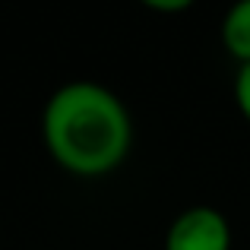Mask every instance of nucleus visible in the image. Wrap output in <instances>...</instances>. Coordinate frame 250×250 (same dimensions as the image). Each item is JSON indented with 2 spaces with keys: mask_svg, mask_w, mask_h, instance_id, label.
Returning a JSON list of instances; mask_svg holds the SVG:
<instances>
[{
  "mask_svg": "<svg viewBox=\"0 0 250 250\" xmlns=\"http://www.w3.org/2000/svg\"><path fill=\"white\" fill-rule=\"evenodd\" d=\"M42 140L63 171L104 177L133 149V117L114 89L95 80H70L44 102Z\"/></svg>",
  "mask_w": 250,
  "mask_h": 250,
  "instance_id": "obj_1",
  "label": "nucleus"
},
{
  "mask_svg": "<svg viewBox=\"0 0 250 250\" xmlns=\"http://www.w3.org/2000/svg\"><path fill=\"white\" fill-rule=\"evenodd\" d=\"M162 250H231V222L209 203H193L171 219Z\"/></svg>",
  "mask_w": 250,
  "mask_h": 250,
  "instance_id": "obj_2",
  "label": "nucleus"
},
{
  "mask_svg": "<svg viewBox=\"0 0 250 250\" xmlns=\"http://www.w3.org/2000/svg\"><path fill=\"white\" fill-rule=\"evenodd\" d=\"M222 44L241 63H250V0H238L222 16Z\"/></svg>",
  "mask_w": 250,
  "mask_h": 250,
  "instance_id": "obj_3",
  "label": "nucleus"
},
{
  "mask_svg": "<svg viewBox=\"0 0 250 250\" xmlns=\"http://www.w3.org/2000/svg\"><path fill=\"white\" fill-rule=\"evenodd\" d=\"M234 104H238V111L244 114V121L250 124V63H241L238 73H234Z\"/></svg>",
  "mask_w": 250,
  "mask_h": 250,
  "instance_id": "obj_4",
  "label": "nucleus"
},
{
  "mask_svg": "<svg viewBox=\"0 0 250 250\" xmlns=\"http://www.w3.org/2000/svg\"><path fill=\"white\" fill-rule=\"evenodd\" d=\"M149 10H162V13H177V10H190V0H146Z\"/></svg>",
  "mask_w": 250,
  "mask_h": 250,
  "instance_id": "obj_5",
  "label": "nucleus"
}]
</instances>
